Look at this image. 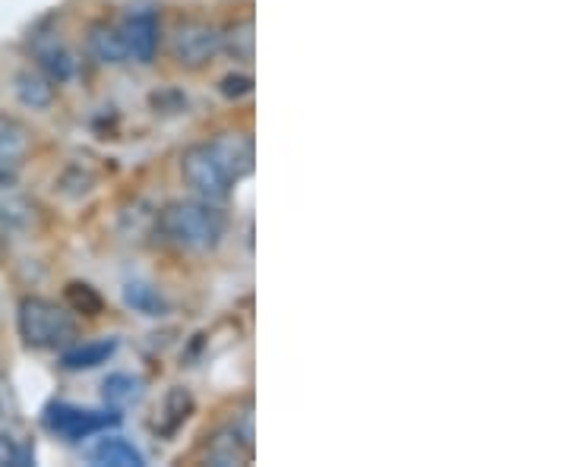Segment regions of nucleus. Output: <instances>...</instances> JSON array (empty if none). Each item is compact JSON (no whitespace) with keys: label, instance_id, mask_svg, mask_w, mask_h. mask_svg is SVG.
I'll return each mask as SVG.
<instances>
[{"label":"nucleus","instance_id":"5","mask_svg":"<svg viewBox=\"0 0 569 467\" xmlns=\"http://www.w3.org/2000/svg\"><path fill=\"white\" fill-rule=\"evenodd\" d=\"M222 51V33L206 20H184L171 33V58L184 70L206 67Z\"/></svg>","mask_w":569,"mask_h":467},{"label":"nucleus","instance_id":"9","mask_svg":"<svg viewBox=\"0 0 569 467\" xmlns=\"http://www.w3.org/2000/svg\"><path fill=\"white\" fill-rule=\"evenodd\" d=\"M35 61H38V67L41 73L51 79V83H67L70 76L76 73V61H73V54L67 51V45L64 41H58V38H48V41H38L35 45Z\"/></svg>","mask_w":569,"mask_h":467},{"label":"nucleus","instance_id":"6","mask_svg":"<svg viewBox=\"0 0 569 467\" xmlns=\"http://www.w3.org/2000/svg\"><path fill=\"white\" fill-rule=\"evenodd\" d=\"M117 26L127 45V58H134L136 64H152L159 51V13L152 7H136Z\"/></svg>","mask_w":569,"mask_h":467},{"label":"nucleus","instance_id":"7","mask_svg":"<svg viewBox=\"0 0 569 467\" xmlns=\"http://www.w3.org/2000/svg\"><path fill=\"white\" fill-rule=\"evenodd\" d=\"M206 146L215 155V162L222 165V171L232 177V184H240L244 177L253 174L257 152H253V136L250 134H219L212 136Z\"/></svg>","mask_w":569,"mask_h":467},{"label":"nucleus","instance_id":"8","mask_svg":"<svg viewBox=\"0 0 569 467\" xmlns=\"http://www.w3.org/2000/svg\"><path fill=\"white\" fill-rule=\"evenodd\" d=\"M117 351V338H99V341H83L73 344L61 354V367L70 373H83V369H96L108 364Z\"/></svg>","mask_w":569,"mask_h":467},{"label":"nucleus","instance_id":"13","mask_svg":"<svg viewBox=\"0 0 569 467\" xmlns=\"http://www.w3.org/2000/svg\"><path fill=\"white\" fill-rule=\"evenodd\" d=\"M33 146V136L26 130V124H20L10 114H0V165H16L20 159H26Z\"/></svg>","mask_w":569,"mask_h":467},{"label":"nucleus","instance_id":"14","mask_svg":"<svg viewBox=\"0 0 569 467\" xmlns=\"http://www.w3.org/2000/svg\"><path fill=\"white\" fill-rule=\"evenodd\" d=\"M92 462H96V465H111V467L146 465L143 452L136 449L134 442H127L124 436H104L99 445L92 449Z\"/></svg>","mask_w":569,"mask_h":467},{"label":"nucleus","instance_id":"1","mask_svg":"<svg viewBox=\"0 0 569 467\" xmlns=\"http://www.w3.org/2000/svg\"><path fill=\"white\" fill-rule=\"evenodd\" d=\"M159 234L187 253H209L225 237V215L212 202L177 200L159 212Z\"/></svg>","mask_w":569,"mask_h":467},{"label":"nucleus","instance_id":"16","mask_svg":"<svg viewBox=\"0 0 569 467\" xmlns=\"http://www.w3.org/2000/svg\"><path fill=\"white\" fill-rule=\"evenodd\" d=\"M253 45H257V38H253V20L250 16L237 20L235 26H228L222 35V48H228V54L235 61H244V64L253 61Z\"/></svg>","mask_w":569,"mask_h":467},{"label":"nucleus","instance_id":"10","mask_svg":"<svg viewBox=\"0 0 569 467\" xmlns=\"http://www.w3.org/2000/svg\"><path fill=\"white\" fill-rule=\"evenodd\" d=\"M13 89H16V99L23 101L26 108H33V111H45V108H51L54 99H58L54 83L41 70H23V73H16Z\"/></svg>","mask_w":569,"mask_h":467},{"label":"nucleus","instance_id":"18","mask_svg":"<svg viewBox=\"0 0 569 467\" xmlns=\"http://www.w3.org/2000/svg\"><path fill=\"white\" fill-rule=\"evenodd\" d=\"M64 298H67L70 310L73 313H83V316H99L101 310H104L101 294L92 285H86V281H70Z\"/></svg>","mask_w":569,"mask_h":467},{"label":"nucleus","instance_id":"3","mask_svg":"<svg viewBox=\"0 0 569 467\" xmlns=\"http://www.w3.org/2000/svg\"><path fill=\"white\" fill-rule=\"evenodd\" d=\"M41 424H45L48 433H54L64 442H83L89 436L108 430V427H117L121 417L114 411H92V407H79V404H70V401H51L45 407Z\"/></svg>","mask_w":569,"mask_h":467},{"label":"nucleus","instance_id":"20","mask_svg":"<svg viewBox=\"0 0 569 467\" xmlns=\"http://www.w3.org/2000/svg\"><path fill=\"white\" fill-rule=\"evenodd\" d=\"M222 92H225L228 99L250 96V92H253V79H250V76H225V79H222Z\"/></svg>","mask_w":569,"mask_h":467},{"label":"nucleus","instance_id":"17","mask_svg":"<svg viewBox=\"0 0 569 467\" xmlns=\"http://www.w3.org/2000/svg\"><path fill=\"white\" fill-rule=\"evenodd\" d=\"M124 303L136 310V313H143V316H162L165 313V301H162V294L152 288V285H146V281H131L127 288H124Z\"/></svg>","mask_w":569,"mask_h":467},{"label":"nucleus","instance_id":"4","mask_svg":"<svg viewBox=\"0 0 569 467\" xmlns=\"http://www.w3.org/2000/svg\"><path fill=\"white\" fill-rule=\"evenodd\" d=\"M181 174H184L187 187L206 202H212V205H219V202H225L232 197V187H235V184H232V177L222 171V165L215 162V155L209 152L206 142H197V146H190V149L184 152V159H181Z\"/></svg>","mask_w":569,"mask_h":467},{"label":"nucleus","instance_id":"12","mask_svg":"<svg viewBox=\"0 0 569 467\" xmlns=\"http://www.w3.org/2000/svg\"><path fill=\"white\" fill-rule=\"evenodd\" d=\"M206 455H209L212 465L228 467L237 465V462H247L253 455V445H250V436H240L237 427H232V430H222V433L209 442V452Z\"/></svg>","mask_w":569,"mask_h":467},{"label":"nucleus","instance_id":"15","mask_svg":"<svg viewBox=\"0 0 569 467\" xmlns=\"http://www.w3.org/2000/svg\"><path fill=\"white\" fill-rule=\"evenodd\" d=\"M143 389L146 382L139 376H131V373H111L104 379V401L114 404V407H124V404H134V401L143 399Z\"/></svg>","mask_w":569,"mask_h":467},{"label":"nucleus","instance_id":"21","mask_svg":"<svg viewBox=\"0 0 569 467\" xmlns=\"http://www.w3.org/2000/svg\"><path fill=\"white\" fill-rule=\"evenodd\" d=\"M13 184H16V177L7 171V167L0 165V193H7V190H13Z\"/></svg>","mask_w":569,"mask_h":467},{"label":"nucleus","instance_id":"22","mask_svg":"<svg viewBox=\"0 0 569 467\" xmlns=\"http://www.w3.org/2000/svg\"><path fill=\"white\" fill-rule=\"evenodd\" d=\"M0 414H3V407H0Z\"/></svg>","mask_w":569,"mask_h":467},{"label":"nucleus","instance_id":"19","mask_svg":"<svg viewBox=\"0 0 569 467\" xmlns=\"http://www.w3.org/2000/svg\"><path fill=\"white\" fill-rule=\"evenodd\" d=\"M190 411H194V399L184 392V389H174L171 395L165 399V414H168V424L159 427V433H174L187 417H190Z\"/></svg>","mask_w":569,"mask_h":467},{"label":"nucleus","instance_id":"2","mask_svg":"<svg viewBox=\"0 0 569 467\" xmlns=\"http://www.w3.org/2000/svg\"><path fill=\"white\" fill-rule=\"evenodd\" d=\"M20 338L35 351H54L67 348L76 338V319L67 306L48 301V298H23L16 313Z\"/></svg>","mask_w":569,"mask_h":467},{"label":"nucleus","instance_id":"11","mask_svg":"<svg viewBox=\"0 0 569 467\" xmlns=\"http://www.w3.org/2000/svg\"><path fill=\"white\" fill-rule=\"evenodd\" d=\"M89 51L101 64H124L127 61V45L117 23H96L89 29Z\"/></svg>","mask_w":569,"mask_h":467}]
</instances>
